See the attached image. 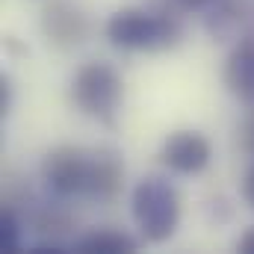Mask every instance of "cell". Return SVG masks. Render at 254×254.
Instances as JSON below:
<instances>
[{
  "label": "cell",
  "mask_w": 254,
  "mask_h": 254,
  "mask_svg": "<svg viewBox=\"0 0 254 254\" xmlns=\"http://www.w3.org/2000/svg\"><path fill=\"white\" fill-rule=\"evenodd\" d=\"M107 39L122 51H166L181 42V21L172 12L119 9L107 21Z\"/></svg>",
  "instance_id": "1"
},
{
  "label": "cell",
  "mask_w": 254,
  "mask_h": 254,
  "mask_svg": "<svg viewBox=\"0 0 254 254\" xmlns=\"http://www.w3.org/2000/svg\"><path fill=\"white\" fill-rule=\"evenodd\" d=\"M130 210H133L142 240L148 243L172 240L181 225V195L166 178L139 181L130 198Z\"/></svg>",
  "instance_id": "2"
},
{
  "label": "cell",
  "mask_w": 254,
  "mask_h": 254,
  "mask_svg": "<svg viewBox=\"0 0 254 254\" xmlns=\"http://www.w3.org/2000/svg\"><path fill=\"white\" fill-rule=\"evenodd\" d=\"M125 98V80L110 63H86L71 80V101L80 113L113 125Z\"/></svg>",
  "instance_id": "3"
},
{
  "label": "cell",
  "mask_w": 254,
  "mask_h": 254,
  "mask_svg": "<svg viewBox=\"0 0 254 254\" xmlns=\"http://www.w3.org/2000/svg\"><path fill=\"white\" fill-rule=\"evenodd\" d=\"M89 166L92 154L74 145H60L45 154L42 160V181L57 198H74L86 195L89 187Z\"/></svg>",
  "instance_id": "4"
},
{
  "label": "cell",
  "mask_w": 254,
  "mask_h": 254,
  "mask_svg": "<svg viewBox=\"0 0 254 254\" xmlns=\"http://www.w3.org/2000/svg\"><path fill=\"white\" fill-rule=\"evenodd\" d=\"M160 160L178 175H198L213 160V145L198 130H175L160 148Z\"/></svg>",
  "instance_id": "5"
},
{
  "label": "cell",
  "mask_w": 254,
  "mask_h": 254,
  "mask_svg": "<svg viewBox=\"0 0 254 254\" xmlns=\"http://www.w3.org/2000/svg\"><path fill=\"white\" fill-rule=\"evenodd\" d=\"M42 33H45L48 45H54L60 51H71V48H77V45L86 42L89 21H86V15L74 3L54 0L42 12Z\"/></svg>",
  "instance_id": "6"
},
{
  "label": "cell",
  "mask_w": 254,
  "mask_h": 254,
  "mask_svg": "<svg viewBox=\"0 0 254 254\" xmlns=\"http://www.w3.org/2000/svg\"><path fill=\"white\" fill-rule=\"evenodd\" d=\"M125 181V163L116 148H98L92 151V166H89V187L86 195L95 201H113L122 192Z\"/></svg>",
  "instance_id": "7"
},
{
  "label": "cell",
  "mask_w": 254,
  "mask_h": 254,
  "mask_svg": "<svg viewBox=\"0 0 254 254\" xmlns=\"http://www.w3.org/2000/svg\"><path fill=\"white\" fill-rule=\"evenodd\" d=\"M225 86L234 98L254 104V39H243L225 60Z\"/></svg>",
  "instance_id": "8"
},
{
  "label": "cell",
  "mask_w": 254,
  "mask_h": 254,
  "mask_svg": "<svg viewBox=\"0 0 254 254\" xmlns=\"http://www.w3.org/2000/svg\"><path fill=\"white\" fill-rule=\"evenodd\" d=\"M71 249L74 252H83V254H130V252L139 249V243L130 234H125V231L104 228V231L83 234L80 240H74Z\"/></svg>",
  "instance_id": "9"
},
{
  "label": "cell",
  "mask_w": 254,
  "mask_h": 254,
  "mask_svg": "<svg viewBox=\"0 0 254 254\" xmlns=\"http://www.w3.org/2000/svg\"><path fill=\"white\" fill-rule=\"evenodd\" d=\"M36 228H39V234L45 237L42 243H57V246H63L60 237L71 228V219H68V213H63V210H45V213L36 219Z\"/></svg>",
  "instance_id": "10"
},
{
  "label": "cell",
  "mask_w": 254,
  "mask_h": 254,
  "mask_svg": "<svg viewBox=\"0 0 254 254\" xmlns=\"http://www.w3.org/2000/svg\"><path fill=\"white\" fill-rule=\"evenodd\" d=\"M0 243L6 252H18L21 249V222L15 216V210H3V228H0Z\"/></svg>",
  "instance_id": "11"
},
{
  "label": "cell",
  "mask_w": 254,
  "mask_h": 254,
  "mask_svg": "<svg viewBox=\"0 0 254 254\" xmlns=\"http://www.w3.org/2000/svg\"><path fill=\"white\" fill-rule=\"evenodd\" d=\"M213 0H160V12H172V15H178V12H201Z\"/></svg>",
  "instance_id": "12"
},
{
  "label": "cell",
  "mask_w": 254,
  "mask_h": 254,
  "mask_svg": "<svg viewBox=\"0 0 254 254\" xmlns=\"http://www.w3.org/2000/svg\"><path fill=\"white\" fill-rule=\"evenodd\" d=\"M240 145L254 154V116H249V119L243 122V127H240Z\"/></svg>",
  "instance_id": "13"
},
{
  "label": "cell",
  "mask_w": 254,
  "mask_h": 254,
  "mask_svg": "<svg viewBox=\"0 0 254 254\" xmlns=\"http://www.w3.org/2000/svg\"><path fill=\"white\" fill-rule=\"evenodd\" d=\"M240 190H243V201L254 210V166L246 172V178H243V187H240Z\"/></svg>",
  "instance_id": "14"
},
{
  "label": "cell",
  "mask_w": 254,
  "mask_h": 254,
  "mask_svg": "<svg viewBox=\"0 0 254 254\" xmlns=\"http://www.w3.org/2000/svg\"><path fill=\"white\" fill-rule=\"evenodd\" d=\"M9 104H12V86H9V77H0V113L3 116L9 113Z\"/></svg>",
  "instance_id": "15"
},
{
  "label": "cell",
  "mask_w": 254,
  "mask_h": 254,
  "mask_svg": "<svg viewBox=\"0 0 254 254\" xmlns=\"http://www.w3.org/2000/svg\"><path fill=\"white\" fill-rule=\"evenodd\" d=\"M237 252H243V254H254V225L237 240Z\"/></svg>",
  "instance_id": "16"
}]
</instances>
